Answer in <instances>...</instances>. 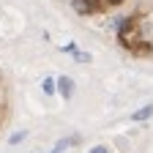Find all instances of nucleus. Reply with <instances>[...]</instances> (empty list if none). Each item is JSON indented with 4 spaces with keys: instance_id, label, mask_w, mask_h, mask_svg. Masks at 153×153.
Listing matches in <instances>:
<instances>
[{
    "instance_id": "6e6552de",
    "label": "nucleus",
    "mask_w": 153,
    "mask_h": 153,
    "mask_svg": "<svg viewBox=\"0 0 153 153\" xmlns=\"http://www.w3.org/2000/svg\"><path fill=\"white\" fill-rule=\"evenodd\" d=\"M90 153H107V148H104V145H96V148H93Z\"/></svg>"
},
{
    "instance_id": "f03ea898",
    "label": "nucleus",
    "mask_w": 153,
    "mask_h": 153,
    "mask_svg": "<svg viewBox=\"0 0 153 153\" xmlns=\"http://www.w3.org/2000/svg\"><path fill=\"white\" fill-rule=\"evenodd\" d=\"M57 90H60L63 99H71L74 96V79L71 76H57Z\"/></svg>"
},
{
    "instance_id": "423d86ee",
    "label": "nucleus",
    "mask_w": 153,
    "mask_h": 153,
    "mask_svg": "<svg viewBox=\"0 0 153 153\" xmlns=\"http://www.w3.org/2000/svg\"><path fill=\"white\" fill-rule=\"evenodd\" d=\"M27 137V131H16V134H11V145H16V142H22Z\"/></svg>"
},
{
    "instance_id": "7ed1b4c3",
    "label": "nucleus",
    "mask_w": 153,
    "mask_h": 153,
    "mask_svg": "<svg viewBox=\"0 0 153 153\" xmlns=\"http://www.w3.org/2000/svg\"><path fill=\"white\" fill-rule=\"evenodd\" d=\"M150 115H153V104H148V107H142V109H137V112H134V115H131V120H137V123H140V120H148V118H150Z\"/></svg>"
},
{
    "instance_id": "0eeeda50",
    "label": "nucleus",
    "mask_w": 153,
    "mask_h": 153,
    "mask_svg": "<svg viewBox=\"0 0 153 153\" xmlns=\"http://www.w3.org/2000/svg\"><path fill=\"white\" fill-rule=\"evenodd\" d=\"M68 145H71V140H60V142L55 145V153H60V150H66Z\"/></svg>"
},
{
    "instance_id": "39448f33",
    "label": "nucleus",
    "mask_w": 153,
    "mask_h": 153,
    "mask_svg": "<svg viewBox=\"0 0 153 153\" xmlns=\"http://www.w3.org/2000/svg\"><path fill=\"white\" fill-rule=\"evenodd\" d=\"M74 60H76V63H88L90 55H88V52H74Z\"/></svg>"
},
{
    "instance_id": "f257e3e1",
    "label": "nucleus",
    "mask_w": 153,
    "mask_h": 153,
    "mask_svg": "<svg viewBox=\"0 0 153 153\" xmlns=\"http://www.w3.org/2000/svg\"><path fill=\"white\" fill-rule=\"evenodd\" d=\"M118 0H71V6L76 14H96L99 8H107V6H115Z\"/></svg>"
},
{
    "instance_id": "20e7f679",
    "label": "nucleus",
    "mask_w": 153,
    "mask_h": 153,
    "mask_svg": "<svg viewBox=\"0 0 153 153\" xmlns=\"http://www.w3.org/2000/svg\"><path fill=\"white\" fill-rule=\"evenodd\" d=\"M41 88H44L47 96H52V93H55V79H52V76H44V85H41Z\"/></svg>"
},
{
    "instance_id": "1a4fd4ad",
    "label": "nucleus",
    "mask_w": 153,
    "mask_h": 153,
    "mask_svg": "<svg viewBox=\"0 0 153 153\" xmlns=\"http://www.w3.org/2000/svg\"><path fill=\"white\" fill-rule=\"evenodd\" d=\"M52 153H55V150H52Z\"/></svg>"
}]
</instances>
